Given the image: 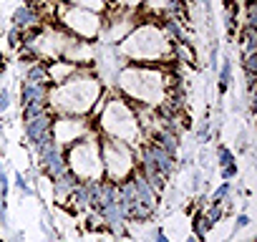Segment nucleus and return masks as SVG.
Instances as JSON below:
<instances>
[{
  "mask_svg": "<svg viewBox=\"0 0 257 242\" xmlns=\"http://www.w3.org/2000/svg\"><path fill=\"white\" fill-rule=\"evenodd\" d=\"M172 83L159 68L144 66V63H132L126 68H118L116 73V93L134 103V106H149L157 108L164 103Z\"/></svg>",
  "mask_w": 257,
  "mask_h": 242,
  "instance_id": "nucleus-1",
  "label": "nucleus"
},
{
  "mask_svg": "<svg viewBox=\"0 0 257 242\" xmlns=\"http://www.w3.org/2000/svg\"><path fill=\"white\" fill-rule=\"evenodd\" d=\"M101 81L91 71L78 68L68 81L51 88L48 106L56 116H83L93 111V103L101 98Z\"/></svg>",
  "mask_w": 257,
  "mask_h": 242,
  "instance_id": "nucleus-2",
  "label": "nucleus"
},
{
  "mask_svg": "<svg viewBox=\"0 0 257 242\" xmlns=\"http://www.w3.org/2000/svg\"><path fill=\"white\" fill-rule=\"evenodd\" d=\"M98 118V129L103 137L108 139H118L128 147H139L142 139V127H139V116H137V106L128 103L123 98H113V101H101L93 106L91 111Z\"/></svg>",
  "mask_w": 257,
  "mask_h": 242,
  "instance_id": "nucleus-3",
  "label": "nucleus"
},
{
  "mask_svg": "<svg viewBox=\"0 0 257 242\" xmlns=\"http://www.w3.org/2000/svg\"><path fill=\"white\" fill-rule=\"evenodd\" d=\"M118 56L132 63H157L172 58V43L162 33L157 23H142L128 31V36L118 43Z\"/></svg>",
  "mask_w": 257,
  "mask_h": 242,
  "instance_id": "nucleus-4",
  "label": "nucleus"
},
{
  "mask_svg": "<svg viewBox=\"0 0 257 242\" xmlns=\"http://www.w3.org/2000/svg\"><path fill=\"white\" fill-rule=\"evenodd\" d=\"M66 164L68 172L78 179V182H98L103 179V164H101V147L96 142L93 134H88L86 139L66 147Z\"/></svg>",
  "mask_w": 257,
  "mask_h": 242,
  "instance_id": "nucleus-5",
  "label": "nucleus"
},
{
  "mask_svg": "<svg viewBox=\"0 0 257 242\" xmlns=\"http://www.w3.org/2000/svg\"><path fill=\"white\" fill-rule=\"evenodd\" d=\"M98 147H101V164H103L106 182L118 184L137 172V157H134L137 147H128V144H123L118 139H108V137H103L98 142Z\"/></svg>",
  "mask_w": 257,
  "mask_h": 242,
  "instance_id": "nucleus-6",
  "label": "nucleus"
},
{
  "mask_svg": "<svg viewBox=\"0 0 257 242\" xmlns=\"http://www.w3.org/2000/svg\"><path fill=\"white\" fill-rule=\"evenodd\" d=\"M56 13H61L63 21V31L78 41H88L96 38L101 33V16L91 13V11H81V8H71V6H61L56 8Z\"/></svg>",
  "mask_w": 257,
  "mask_h": 242,
  "instance_id": "nucleus-7",
  "label": "nucleus"
},
{
  "mask_svg": "<svg viewBox=\"0 0 257 242\" xmlns=\"http://www.w3.org/2000/svg\"><path fill=\"white\" fill-rule=\"evenodd\" d=\"M88 134H93V129L83 116H56L53 121V139L58 147H71Z\"/></svg>",
  "mask_w": 257,
  "mask_h": 242,
  "instance_id": "nucleus-8",
  "label": "nucleus"
},
{
  "mask_svg": "<svg viewBox=\"0 0 257 242\" xmlns=\"http://www.w3.org/2000/svg\"><path fill=\"white\" fill-rule=\"evenodd\" d=\"M53 121H56V113L51 111V106L36 116H28L23 118V127H26V139L31 142V147H38L43 144L46 139L53 137Z\"/></svg>",
  "mask_w": 257,
  "mask_h": 242,
  "instance_id": "nucleus-9",
  "label": "nucleus"
},
{
  "mask_svg": "<svg viewBox=\"0 0 257 242\" xmlns=\"http://www.w3.org/2000/svg\"><path fill=\"white\" fill-rule=\"evenodd\" d=\"M48 96H51V86H38V83H28L23 81L21 83V106H33V103H41V106H48Z\"/></svg>",
  "mask_w": 257,
  "mask_h": 242,
  "instance_id": "nucleus-10",
  "label": "nucleus"
},
{
  "mask_svg": "<svg viewBox=\"0 0 257 242\" xmlns=\"http://www.w3.org/2000/svg\"><path fill=\"white\" fill-rule=\"evenodd\" d=\"M11 23H13V28H18V31L26 33V31H33V28L41 26V13L36 8H31V6H21V8L13 11Z\"/></svg>",
  "mask_w": 257,
  "mask_h": 242,
  "instance_id": "nucleus-11",
  "label": "nucleus"
},
{
  "mask_svg": "<svg viewBox=\"0 0 257 242\" xmlns=\"http://www.w3.org/2000/svg\"><path fill=\"white\" fill-rule=\"evenodd\" d=\"M159 28H162V33L167 36V41H169L172 46H177V43H184V41H187L184 28H182V21H177L174 16H162Z\"/></svg>",
  "mask_w": 257,
  "mask_h": 242,
  "instance_id": "nucleus-12",
  "label": "nucleus"
},
{
  "mask_svg": "<svg viewBox=\"0 0 257 242\" xmlns=\"http://www.w3.org/2000/svg\"><path fill=\"white\" fill-rule=\"evenodd\" d=\"M26 81L28 83H38V86H51V73H48V63L46 61H31L26 68Z\"/></svg>",
  "mask_w": 257,
  "mask_h": 242,
  "instance_id": "nucleus-13",
  "label": "nucleus"
},
{
  "mask_svg": "<svg viewBox=\"0 0 257 242\" xmlns=\"http://www.w3.org/2000/svg\"><path fill=\"white\" fill-rule=\"evenodd\" d=\"M76 184H78V179H76L71 172H66V174H61L58 179H53V194H56V199H58V202H66V199L71 197V192L76 189Z\"/></svg>",
  "mask_w": 257,
  "mask_h": 242,
  "instance_id": "nucleus-14",
  "label": "nucleus"
},
{
  "mask_svg": "<svg viewBox=\"0 0 257 242\" xmlns=\"http://www.w3.org/2000/svg\"><path fill=\"white\" fill-rule=\"evenodd\" d=\"M76 212H81V209H88L91 207V194H88V184L86 182H78L76 184V189L71 192V197L66 199Z\"/></svg>",
  "mask_w": 257,
  "mask_h": 242,
  "instance_id": "nucleus-15",
  "label": "nucleus"
},
{
  "mask_svg": "<svg viewBox=\"0 0 257 242\" xmlns=\"http://www.w3.org/2000/svg\"><path fill=\"white\" fill-rule=\"evenodd\" d=\"M71 8H81V11H91V13H103L106 11V0H63Z\"/></svg>",
  "mask_w": 257,
  "mask_h": 242,
  "instance_id": "nucleus-16",
  "label": "nucleus"
},
{
  "mask_svg": "<svg viewBox=\"0 0 257 242\" xmlns=\"http://www.w3.org/2000/svg\"><path fill=\"white\" fill-rule=\"evenodd\" d=\"M239 43H242L244 53H254L257 51V28L242 26L239 28Z\"/></svg>",
  "mask_w": 257,
  "mask_h": 242,
  "instance_id": "nucleus-17",
  "label": "nucleus"
},
{
  "mask_svg": "<svg viewBox=\"0 0 257 242\" xmlns=\"http://www.w3.org/2000/svg\"><path fill=\"white\" fill-rule=\"evenodd\" d=\"M232 83V58H224L222 66H219V73H217V86H219V93H224Z\"/></svg>",
  "mask_w": 257,
  "mask_h": 242,
  "instance_id": "nucleus-18",
  "label": "nucleus"
},
{
  "mask_svg": "<svg viewBox=\"0 0 257 242\" xmlns=\"http://www.w3.org/2000/svg\"><path fill=\"white\" fill-rule=\"evenodd\" d=\"M232 197V184L229 182H222L214 192H212V204H227Z\"/></svg>",
  "mask_w": 257,
  "mask_h": 242,
  "instance_id": "nucleus-19",
  "label": "nucleus"
},
{
  "mask_svg": "<svg viewBox=\"0 0 257 242\" xmlns=\"http://www.w3.org/2000/svg\"><path fill=\"white\" fill-rule=\"evenodd\" d=\"M192 227H194V237L197 239H204L207 237V232L212 229V224H209V219L199 212V214H194V222H192Z\"/></svg>",
  "mask_w": 257,
  "mask_h": 242,
  "instance_id": "nucleus-20",
  "label": "nucleus"
},
{
  "mask_svg": "<svg viewBox=\"0 0 257 242\" xmlns=\"http://www.w3.org/2000/svg\"><path fill=\"white\" fill-rule=\"evenodd\" d=\"M229 164H237V162H234V154H232L227 147H217V167L224 169V167H229Z\"/></svg>",
  "mask_w": 257,
  "mask_h": 242,
  "instance_id": "nucleus-21",
  "label": "nucleus"
},
{
  "mask_svg": "<svg viewBox=\"0 0 257 242\" xmlns=\"http://www.w3.org/2000/svg\"><path fill=\"white\" fill-rule=\"evenodd\" d=\"M244 26L249 28H257V6H254V0H247V6H244Z\"/></svg>",
  "mask_w": 257,
  "mask_h": 242,
  "instance_id": "nucleus-22",
  "label": "nucleus"
},
{
  "mask_svg": "<svg viewBox=\"0 0 257 242\" xmlns=\"http://www.w3.org/2000/svg\"><path fill=\"white\" fill-rule=\"evenodd\" d=\"M204 217L209 219V224L214 227L219 219H222V204H209V209L204 212Z\"/></svg>",
  "mask_w": 257,
  "mask_h": 242,
  "instance_id": "nucleus-23",
  "label": "nucleus"
},
{
  "mask_svg": "<svg viewBox=\"0 0 257 242\" xmlns=\"http://www.w3.org/2000/svg\"><path fill=\"white\" fill-rule=\"evenodd\" d=\"M8 46H11V48H21V46H23V31L13 28V31L8 33Z\"/></svg>",
  "mask_w": 257,
  "mask_h": 242,
  "instance_id": "nucleus-24",
  "label": "nucleus"
},
{
  "mask_svg": "<svg viewBox=\"0 0 257 242\" xmlns=\"http://www.w3.org/2000/svg\"><path fill=\"white\" fill-rule=\"evenodd\" d=\"M116 3V8H121V11H134V8H139L144 0H113Z\"/></svg>",
  "mask_w": 257,
  "mask_h": 242,
  "instance_id": "nucleus-25",
  "label": "nucleus"
},
{
  "mask_svg": "<svg viewBox=\"0 0 257 242\" xmlns=\"http://www.w3.org/2000/svg\"><path fill=\"white\" fill-rule=\"evenodd\" d=\"M8 108H11V91L0 88V111H8Z\"/></svg>",
  "mask_w": 257,
  "mask_h": 242,
  "instance_id": "nucleus-26",
  "label": "nucleus"
},
{
  "mask_svg": "<svg viewBox=\"0 0 257 242\" xmlns=\"http://www.w3.org/2000/svg\"><path fill=\"white\" fill-rule=\"evenodd\" d=\"M219 172H222V179L229 182V179L237 177V164H229V167H224V169H219Z\"/></svg>",
  "mask_w": 257,
  "mask_h": 242,
  "instance_id": "nucleus-27",
  "label": "nucleus"
},
{
  "mask_svg": "<svg viewBox=\"0 0 257 242\" xmlns=\"http://www.w3.org/2000/svg\"><path fill=\"white\" fill-rule=\"evenodd\" d=\"M0 194H8V174H6V169H3V164H0Z\"/></svg>",
  "mask_w": 257,
  "mask_h": 242,
  "instance_id": "nucleus-28",
  "label": "nucleus"
},
{
  "mask_svg": "<svg viewBox=\"0 0 257 242\" xmlns=\"http://www.w3.org/2000/svg\"><path fill=\"white\" fill-rule=\"evenodd\" d=\"M16 187H18L23 194H31V189H28V184H26V179H23L21 174H16Z\"/></svg>",
  "mask_w": 257,
  "mask_h": 242,
  "instance_id": "nucleus-29",
  "label": "nucleus"
},
{
  "mask_svg": "<svg viewBox=\"0 0 257 242\" xmlns=\"http://www.w3.org/2000/svg\"><path fill=\"white\" fill-rule=\"evenodd\" d=\"M247 224H249V217H247V214H239V217H237V229H244Z\"/></svg>",
  "mask_w": 257,
  "mask_h": 242,
  "instance_id": "nucleus-30",
  "label": "nucleus"
},
{
  "mask_svg": "<svg viewBox=\"0 0 257 242\" xmlns=\"http://www.w3.org/2000/svg\"><path fill=\"white\" fill-rule=\"evenodd\" d=\"M6 214H8V204H6V197L0 194V219H6Z\"/></svg>",
  "mask_w": 257,
  "mask_h": 242,
  "instance_id": "nucleus-31",
  "label": "nucleus"
},
{
  "mask_svg": "<svg viewBox=\"0 0 257 242\" xmlns=\"http://www.w3.org/2000/svg\"><path fill=\"white\" fill-rule=\"evenodd\" d=\"M154 237H157V242H169V237L164 234V229H157V232H154Z\"/></svg>",
  "mask_w": 257,
  "mask_h": 242,
  "instance_id": "nucleus-32",
  "label": "nucleus"
},
{
  "mask_svg": "<svg viewBox=\"0 0 257 242\" xmlns=\"http://www.w3.org/2000/svg\"><path fill=\"white\" fill-rule=\"evenodd\" d=\"M13 242H23V232H16L13 234Z\"/></svg>",
  "mask_w": 257,
  "mask_h": 242,
  "instance_id": "nucleus-33",
  "label": "nucleus"
},
{
  "mask_svg": "<svg viewBox=\"0 0 257 242\" xmlns=\"http://www.w3.org/2000/svg\"><path fill=\"white\" fill-rule=\"evenodd\" d=\"M187 242H199V239H197V237H194V234H192V237H189V239H187Z\"/></svg>",
  "mask_w": 257,
  "mask_h": 242,
  "instance_id": "nucleus-34",
  "label": "nucleus"
},
{
  "mask_svg": "<svg viewBox=\"0 0 257 242\" xmlns=\"http://www.w3.org/2000/svg\"><path fill=\"white\" fill-rule=\"evenodd\" d=\"M106 3H108V0H106Z\"/></svg>",
  "mask_w": 257,
  "mask_h": 242,
  "instance_id": "nucleus-35",
  "label": "nucleus"
}]
</instances>
